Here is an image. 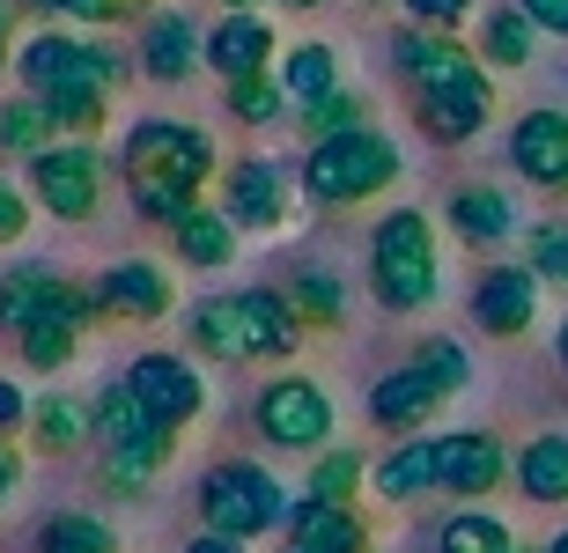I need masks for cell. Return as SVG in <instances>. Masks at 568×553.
<instances>
[{
    "label": "cell",
    "instance_id": "16",
    "mask_svg": "<svg viewBox=\"0 0 568 553\" xmlns=\"http://www.w3.org/2000/svg\"><path fill=\"white\" fill-rule=\"evenodd\" d=\"M97 310L119 325H155L170 318V274L155 258H119L111 274H97Z\"/></svg>",
    "mask_w": 568,
    "mask_h": 553
},
{
    "label": "cell",
    "instance_id": "3",
    "mask_svg": "<svg viewBox=\"0 0 568 553\" xmlns=\"http://www.w3.org/2000/svg\"><path fill=\"white\" fill-rule=\"evenodd\" d=\"M16 74H22V96H111V89L133 74V52L111 38H67V30H38V38L16 52Z\"/></svg>",
    "mask_w": 568,
    "mask_h": 553
},
{
    "label": "cell",
    "instance_id": "36",
    "mask_svg": "<svg viewBox=\"0 0 568 553\" xmlns=\"http://www.w3.org/2000/svg\"><path fill=\"white\" fill-rule=\"evenodd\" d=\"M436 553H517V539H509V524L495 510H458L436 532Z\"/></svg>",
    "mask_w": 568,
    "mask_h": 553
},
{
    "label": "cell",
    "instance_id": "35",
    "mask_svg": "<svg viewBox=\"0 0 568 553\" xmlns=\"http://www.w3.org/2000/svg\"><path fill=\"white\" fill-rule=\"evenodd\" d=\"M222 104H230V119L236 126H281V119H288V89H281V74H244V82H230V96H222Z\"/></svg>",
    "mask_w": 568,
    "mask_h": 553
},
{
    "label": "cell",
    "instance_id": "21",
    "mask_svg": "<svg viewBox=\"0 0 568 553\" xmlns=\"http://www.w3.org/2000/svg\"><path fill=\"white\" fill-rule=\"evenodd\" d=\"M369 488L384 502H422V494H443V436H414L369 472Z\"/></svg>",
    "mask_w": 568,
    "mask_h": 553
},
{
    "label": "cell",
    "instance_id": "18",
    "mask_svg": "<svg viewBox=\"0 0 568 553\" xmlns=\"http://www.w3.org/2000/svg\"><path fill=\"white\" fill-rule=\"evenodd\" d=\"M443 399H450V391H443L422 362H406V369H392V377L369 383V421H377L384 436H414V428H422Z\"/></svg>",
    "mask_w": 568,
    "mask_h": 553
},
{
    "label": "cell",
    "instance_id": "17",
    "mask_svg": "<svg viewBox=\"0 0 568 553\" xmlns=\"http://www.w3.org/2000/svg\"><path fill=\"white\" fill-rule=\"evenodd\" d=\"M509 458L487 428H458V436H443V494H458V502H487V494L509 480Z\"/></svg>",
    "mask_w": 568,
    "mask_h": 553
},
{
    "label": "cell",
    "instance_id": "5",
    "mask_svg": "<svg viewBox=\"0 0 568 553\" xmlns=\"http://www.w3.org/2000/svg\"><path fill=\"white\" fill-rule=\"evenodd\" d=\"M200 524L252 546L258 532L288 524V494H281V480L266 465H252V458H222V465L200 480Z\"/></svg>",
    "mask_w": 568,
    "mask_h": 553
},
{
    "label": "cell",
    "instance_id": "31",
    "mask_svg": "<svg viewBox=\"0 0 568 553\" xmlns=\"http://www.w3.org/2000/svg\"><path fill=\"white\" fill-rule=\"evenodd\" d=\"M281 89H288V104L303 111V104H317V96H333L339 89V52L333 44H288V52H281Z\"/></svg>",
    "mask_w": 568,
    "mask_h": 553
},
{
    "label": "cell",
    "instance_id": "52",
    "mask_svg": "<svg viewBox=\"0 0 568 553\" xmlns=\"http://www.w3.org/2000/svg\"><path fill=\"white\" fill-rule=\"evenodd\" d=\"M554 355H561V369H568V318H561V332H554Z\"/></svg>",
    "mask_w": 568,
    "mask_h": 553
},
{
    "label": "cell",
    "instance_id": "12",
    "mask_svg": "<svg viewBox=\"0 0 568 553\" xmlns=\"http://www.w3.org/2000/svg\"><path fill=\"white\" fill-rule=\"evenodd\" d=\"M509 163L517 177L554 199H568V111L561 104H531L517 126H509Z\"/></svg>",
    "mask_w": 568,
    "mask_h": 553
},
{
    "label": "cell",
    "instance_id": "6",
    "mask_svg": "<svg viewBox=\"0 0 568 553\" xmlns=\"http://www.w3.org/2000/svg\"><path fill=\"white\" fill-rule=\"evenodd\" d=\"M392 66L399 82H414V96H473V104H495V74L480 66V52L450 44L443 30H414L406 22L392 38Z\"/></svg>",
    "mask_w": 568,
    "mask_h": 553
},
{
    "label": "cell",
    "instance_id": "41",
    "mask_svg": "<svg viewBox=\"0 0 568 553\" xmlns=\"http://www.w3.org/2000/svg\"><path fill=\"white\" fill-rule=\"evenodd\" d=\"M414 362H422L428 377L450 391V399H458L465 383H473V362H465V347H458V340H422V355H414Z\"/></svg>",
    "mask_w": 568,
    "mask_h": 553
},
{
    "label": "cell",
    "instance_id": "37",
    "mask_svg": "<svg viewBox=\"0 0 568 553\" xmlns=\"http://www.w3.org/2000/svg\"><path fill=\"white\" fill-rule=\"evenodd\" d=\"M288 303L303 310V325H311V332H333V325L347 318V296H339V280L325 274V266H303V274L288 280Z\"/></svg>",
    "mask_w": 568,
    "mask_h": 553
},
{
    "label": "cell",
    "instance_id": "42",
    "mask_svg": "<svg viewBox=\"0 0 568 553\" xmlns=\"http://www.w3.org/2000/svg\"><path fill=\"white\" fill-rule=\"evenodd\" d=\"M399 8H406V22H414V30H443V38L473 22V0H399Z\"/></svg>",
    "mask_w": 568,
    "mask_h": 553
},
{
    "label": "cell",
    "instance_id": "13",
    "mask_svg": "<svg viewBox=\"0 0 568 553\" xmlns=\"http://www.w3.org/2000/svg\"><path fill=\"white\" fill-rule=\"evenodd\" d=\"M89 318H104V310H97V288H74V280H67L60 296L44 303V318L16 340V355H22L30 369H44V377H52V369L74 362V347H82Z\"/></svg>",
    "mask_w": 568,
    "mask_h": 553
},
{
    "label": "cell",
    "instance_id": "30",
    "mask_svg": "<svg viewBox=\"0 0 568 553\" xmlns=\"http://www.w3.org/2000/svg\"><path fill=\"white\" fill-rule=\"evenodd\" d=\"M52 141H67L60 119L44 96H16V104H0V155H22V163H38Z\"/></svg>",
    "mask_w": 568,
    "mask_h": 553
},
{
    "label": "cell",
    "instance_id": "53",
    "mask_svg": "<svg viewBox=\"0 0 568 553\" xmlns=\"http://www.w3.org/2000/svg\"><path fill=\"white\" fill-rule=\"evenodd\" d=\"M281 553H325V546H311V539H288V546H281Z\"/></svg>",
    "mask_w": 568,
    "mask_h": 553
},
{
    "label": "cell",
    "instance_id": "49",
    "mask_svg": "<svg viewBox=\"0 0 568 553\" xmlns=\"http://www.w3.org/2000/svg\"><path fill=\"white\" fill-rule=\"evenodd\" d=\"M16 8H30V16H67V0H16Z\"/></svg>",
    "mask_w": 568,
    "mask_h": 553
},
{
    "label": "cell",
    "instance_id": "51",
    "mask_svg": "<svg viewBox=\"0 0 568 553\" xmlns=\"http://www.w3.org/2000/svg\"><path fill=\"white\" fill-rule=\"evenodd\" d=\"M281 8H288V16H317V8H325V0H281Z\"/></svg>",
    "mask_w": 568,
    "mask_h": 553
},
{
    "label": "cell",
    "instance_id": "46",
    "mask_svg": "<svg viewBox=\"0 0 568 553\" xmlns=\"http://www.w3.org/2000/svg\"><path fill=\"white\" fill-rule=\"evenodd\" d=\"M67 16L82 22V30H104V22H126V8L119 0H67Z\"/></svg>",
    "mask_w": 568,
    "mask_h": 553
},
{
    "label": "cell",
    "instance_id": "56",
    "mask_svg": "<svg viewBox=\"0 0 568 553\" xmlns=\"http://www.w3.org/2000/svg\"><path fill=\"white\" fill-rule=\"evenodd\" d=\"M222 8H258V0H222Z\"/></svg>",
    "mask_w": 568,
    "mask_h": 553
},
{
    "label": "cell",
    "instance_id": "50",
    "mask_svg": "<svg viewBox=\"0 0 568 553\" xmlns=\"http://www.w3.org/2000/svg\"><path fill=\"white\" fill-rule=\"evenodd\" d=\"M8 22H16V8L0 0V60H8Z\"/></svg>",
    "mask_w": 568,
    "mask_h": 553
},
{
    "label": "cell",
    "instance_id": "27",
    "mask_svg": "<svg viewBox=\"0 0 568 553\" xmlns=\"http://www.w3.org/2000/svg\"><path fill=\"white\" fill-rule=\"evenodd\" d=\"M531 44H539V22L509 0V8H487L480 16V44L473 52H480L487 74H517V66H531Z\"/></svg>",
    "mask_w": 568,
    "mask_h": 553
},
{
    "label": "cell",
    "instance_id": "40",
    "mask_svg": "<svg viewBox=\"0 0 568 553\" xmlns=\"http://www.w3.org/2000/svg\"><path fill=\"white\" fill-rule=\"evenodd\" d=\"M525 252H531L525 266L539 280H568V222H539V229L525 236Z\"/></svg>",
    "mask_w": 568,
    "mask_h": 553
},
{
    "label": "cell",
    "instance_id": "57",
    "mask_svg": "<svg viewBox=\"0 0 568 553\" xmlns=\"http://www.w3.org/2000/svg\"><path fill=\"white\" fill-rule=\"evenodd\" d=\"M369 8H377V0H369Z\"/></svg>",
    "mask_w": 568,
    "mask_h": 553
},
{
    "label": "cell",
    "instance_id": "24",
    "mask_svg": "<svg viewBox=\"0 0 568 553\" xmlns=\"http://www.w3.org/2000/svg\"><path fill=\"white\" fill-rule=\"evenodd\" d=\"M185 332H192V347H200L207 362H252V332H244V303H236V296L192 303Z\"/></svg>",
    "mask_w": 568,
    "mask_h": 553
},
{
    "label": "cell",
    "instance_id": "14",
    "mask_svg": "<svg viewBox=\"0 0 568 553\" xmlns=\"http://www.w3.org/2000/svg\"><path fill=\"white\" fill-rule=\"evenodd\" d=\"M539 318V274L531 266H487L473 280V325L487 340H525Z\"/></svg>",
    "mask_w": 568,
    "mask_h": 553
},
{
    "label": "cell",
    "instance_id": "22",
    "mask_svg": "<svg viewBox=\"0 0 568 553\" xmlns=\"http://www.w3.org/2000/svg\"><path fill=\"white\" fill-rule=\"evenodd\" d=\"M443 214H450V236H458V244H473V252H487V244L517 236V207H509L503 185H458Z\"/></svg>",
    "mask_w": 568,
    "mask_h": 553
},
{
    "label": "cell",
    "instance_id": "26",
    "mask_svg": "<svg viewBox=\"0 0 568 553\" xmlns=\"http://www.w3.org/2000/svg\"><path fill=\"white\" fill-rule=\"evenodd\" d=\"M67 288V274L60 266H16V274H0V332H8V340H22V332H30V325L44 318V303L60 296Z\"/></svg>",
    "mask_w": 568,
    "mask_h": 553
},
{
    "label": "cell",
    "instance_id": "9",
    "mask_svg": "<svg viewBox=\"0 0 568 553\" xmlns=\"http://www.w3.org/2000/svg\"><path fill=\"white\" fill-rule=\"evenodd\" d=\"M30 199L60 222H89L104 207V155L89 141H52V149L30 163Z\"/></svg>",
    "mask_w": 568,
    "mask_h": 553
},
{
    "label": "cell",
    "instance_id": "11",
    "mask_svg": "<svg viewBox=\"0 0 568 553\" xmlns=\"http://www.w3.org/2000/svg\"><path fill=\"white\" fill-rule=\"evenodd\" d=\"M222 214H230L236 229L252 236H274L295 222V185L281 163H266V155H244L230 177H222Z\"/></svg>",
    "mask_w": 568,
    "mask_h": 553
},
{
    "label": "cell",
    "instance_id": "23",
    "mask_svg": "<svg viewBox=\"0 0 568 553\" xmlns=\"http://www.w3.org/2000/svg\"><path fill=\"white\" fill-rule=\"evenodd\" d=\"M288 539H311L325 553H369V524L355 516V502H317V494L288 502Z\"/></svg>",
    "mask_w": 568,
    "mask_h": 553
},
{
    "label": "cell",
    "instance_id": "38",
    "mask_svg": "<svg viewBox=\"0 0 568 553\" xmlns=\"http://www.w3.org/2000/svg\"><path fill=\"white\" fill-rule=\"evenodd\" d=\"M126 192H133V214H141V222H163V229H178V222L200 207V192L178 185V177H126Z\"/></svg>",
    "mask_w": 568,
    "mask_h": 553
},
{
    "label": "cell",
    "instance_id": "32",
    "mask_svg": "<svg viewBox=\"0 0 568 553\" xmlns=\"http://www.w3.org/2000/svg\"><path fill=\"white\" fill-rule=\"evenodd\" d=\"M487 111L495 104H473V96H414V126L428 141H443V149H458V141H473L487 126Z\"/></svg>",
    "mask_w": 568,
    "mask_h": 553
},
{
    "label": "cell",
    "instance_id": "28",
    "mask_svg": "<svg viewBox=\"0 0 568 553\" xmlns=\"http://www.w3.org/2000/svg\"><path fill=\"white\" fill-rule=\"evenodd\" d=\"M82 436H97V399H74V391H44V399L30 406V443H38V450L67 458V450L82 443Z\"/></svg>",
    "mask_w": 568,
    "mask_h": 553
},
{
    "label": "cell",
    "instance_id": "47",
    "mask_svg": "<svg viewBox=\"0 0 568 553\" xmlns=\"http://www.w3.org/2000/svg\"><path fill=\"white\" fill-rule=\"evenodd\" d=\"M16 488H22V458L0 443V510H8V494H16Z\"/></svg>",
    "mask_w": 568,
    "mask_h": 553
},
{
    "label": "cell",
    "instance_id": "10",
    "mask_svg": "<svg viewBox=\"0 0 568 553\" xmlns=\"http://www.w3.org/2000/svg\"><path fill=\"white\" fill-rule=\"evenodd\" d=\"M119 383H126L163 428H192L207 413V377H200L185 355H133V369Z\"/></svg>",
    "mask_w": 568,
    "mask_h": 553
},
{
    "label": "cell",
    "instance_id": "2",
    "mask_svg": "<svg viewBox=\"0 0 568 553\" xmlns=\"http://www.w3.org/2000/svg\"><path fill=\"white\" fill-rule=\"evenodd\" d=\"M369 288H377L384 310H428L443 288V244H436V222L428 207H392L369 229Z\"/></svg>",
    "mask_w": 568,
    "mask_h": 553
},
{
    "label": "cell",
    "instance_id": "15",
    "mask_svg": "<svg viewBox=\"0 0 568 553\" xmlns=\"http://www.w3.org/2000/svg\"><path fill=\"white\" fill-rule=\"evenodd\" d=\"M281 52L274 22L258 16V8H222V22L207 30V66L222 82H244V74H266Z\"/></svg>",
    "mask_w": 568,
    "mask_h": 553
},
{
    "label": "cell",
    "instance_id": "29",
    "mask_svg": "<svg viewBox=\"0 0 568 553\" xmlns=\"http://www.w3.org/2000/svg\"><path fill=\"white\" fill-rule=\"evenodd\" d=\"M170 244H178V258L185 266H200V274H222L236 258V222L222 207H192L178 229H170Z\"/></svg>",
    "mask_w": 568,
    "mask_h": 553
},
{
    "label": "cell",
    "instance_id": "54",
    "mask_svg": "<svg viewBox=\"0 0 568 553\" xmlns=\"http://www.w3.org/2000/svg\"><path fill=\"white\" fill-rule=\"evenodd\" d=\"M119 8H126V16H141V8H155V0H119Z\"/></svg>",
    "mask_w": 568,
    "mask_h": 553
},
{
    "label": "cell",
    "instance_id": "34",
    "mask_svg": "<svg viewBox=\"0 0 568 553\" xmlns=\"http://www.w3.org/2000/svg\"><path fill=\"white\" fill-rule=\"evenodd\" d=\"M38 553H119V532L89 510H60V516H44Z\"/></svg>",
    "mask_w": 568,
    "mask_h": 553
},
{
    "label": "cell",
    "instance_id": "1",
    "mask_svg": "<svg viewBox=\"0 0 568 553\" xmlns=\"http://www.w3.org/2000/svg\"><path fill=\"white\" fill-rule=\"evenodd\" d=\"M295 185L311 192V207H362V199H377V192L399 185V141L377 133V126L311 141L303 163H295Z\"/></svg>",
    "mask_w": 568,
    "mask_h": 553
},
{
    "label": "cell",
    "instance_id": "4",
    "mask_svg": "<svg viewBox=\"0 0 568 553\" xmlns=\"http://www.w3.org/2000/svg\"><path fill=\"white\" fill-rule=\"evenodd\" d=\"M170 443H178V428L155 421V413L133 399L126 383L97 391V450H104V488L141 494L148 480L170 465Z\"/></svg>",
    "mask_w": 568,
    "mask_h": 553
},
{
    "label": "cell",
    "instance_id": "7",
    "mask_svg": "<svg viewBox=\"0 0 568 553\" xmlns=\"http://www.w3.org/2000/svg\"><path fill=\"white\" fill-rule=\"evenodd\" d=\"M119 163H126V177H178V185L200 192L214 177V141L185 119H141L119 141Z\"/></svg>",
    "mask_w": 568,
    "mask_h": 553
},
{
    "label": "cell",
    "instance_id": "25",
    "mask_svg": "<svg viewBox=\"0 0 568 553\" xmlns=\"http://www.w3.org/2000/svg\"><path fill=\"white\" fill-rule=\"evenodd\" d=\"M509 480H517V488H525V502H539V510L568 502V436H561V428H547V436H531V443L517 450V465H509Z\"/></svg>",
    "mask_w": 568,
    "mask_h": 553
},
{
    "label": "cell",
    "instance_id": "45",
    "mask_svg": "<svg viewBox=\"0 0 568 553\" xmlns=\"http://www.w3.org/2000/svg\"><path fill=\"white\" fill-rule=\"evenodd\" d=\"M531 22H539V38H568V0H517Z\"/></svg>",
    "mask_w": 568,
    "mask_h": 553
},
{
    "label": "cell",
    "instance_id": "55",
    "mask_svg": "<svg viewBox=\"0 0 568 553\" xmlns=\"http://www.w3.org/2000/svg\"><path fill=\"white\" fill-rule=\"evenodd\" d=\"M547 553H568V532H561V539H554V546H547Z\"/></svg>",
    "mask_w": 568,
    "mask_h": 553
},
{
    "label": "cell",
    "instance_id": "44",
    "mask_svg": "<svg viewBox=\"0 0 568 553\" xmlns=\"http://www.w3.org/2000/svg\"><path fill=\"white\" fill-rule=\"evenodd\" d=\"M22 428H30V399L16 391V377H0V443L22 436Z\"/></svg>",
    "mask_w": 568,
    "mask_h": 553
},
{
    "label": "cell",
    "instance_id": "43",
    "mask_svg": "<svg viewBox=\"0 0 568 553\" xmlns=\"http://www.w3.org/2000/svg\"><path fill=\"white\" fill-rule=\"evenodd\" d=\"M30 229V199H22V185L8 171H0V244H16V236Z\"/></svg>",
    "mask_w": 568,
    "mask_h": 553
},
{
    "label": "cell",
    "instance_id": "33",
    "mask_svg": "<svg viewBox=\"0 0 568 553\" xmlns=\"http://www.w3.org/2000/svg\"><path fill=\"white\" fill-rule=\"evenodd\" d=\"M295 126H303V141H333V133L369 126V89H347V82H339L333 96H317V104L295 111Z\"/></svg>",
    "mask_w": 568,
    "mask_h": 553
},
{
    "label": "cell",
    "instance_id": "19",
    "mask_svg": "<svg viewBox=\"0 0 568 553\" xmlns=\"http://www.w3.org/2000/svg\"><path fill=\"white\" fill-rule=\"evenodd\" d=\"M192 66H207V30L192 16H178V8L148 16V30H141V74L148 82H185Z\"/></svg>",
    "mask_w": 568,
    "mask_h": 553
},
{
    "label": "cell",
    "instance_id": "20",
    "mask_svg": "<svg viewBox=\"0 0 568 553\" xmlns=\"http://www.w3.org/2000/svg\"><path fill=\"white\" fill-rule=\"evenodd\" d=\"M244 303V332H252V355L258 362H288L295 347H303V310L288 303V288H236Z\"/></svg>",
    "mask_w": 568,
    "mask_h": 553
},
{
    "label": "cell",
    "instance_id": "48",
    "mask_svg": "<svg viewBox=\"0 0 568 553\" xmlns=\"http://www.w3.org/2000/svg\"><path fill=\"white\" fill-rule=\"evenodd\" d=\"M185 553H244V539H222V532H200Z\"/></svg>",
    "mask_w": 568,
    "mask_h": 553
},
{
    "label": "cell",
    "instance_id": "8",
    "mask_svg": "<svg viewBox=\"0 0 568 553\" xmlns=\"http://www.w3.org/2000/svg\"><path fill=\"white\" fill-rule=\"evenodd\" d=\"M252 421L274 450H325L333 443V391L311 377H274L258 391Z\"/></svg>",
    "mask_w": 568,
    "mask_h": 553
},
{
    "label": "cell",
    "instance_id": "39",
    "mask_svg": "<svg viewBox=\"0 0 568 553\" xmlns=\"http://www.w3.org/2000/svg\"><path fill=\"white\" fill-rule=\"evenodd\" d=\"M362 480H369V465H362L355 450H325V458L311 465V488L303 494H317V502H355Z\"/></svg>",
    "mask_w": 568,
    "mask_h": 553
}]
</instances>
